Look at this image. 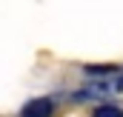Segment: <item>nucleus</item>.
Segmentation results:
<instances>
[{
  "mask_svg": "<svg viewBox=\"0 0 123 117\" xmlns=\"http://www.w3.org/2000/svg\"><path fill=\"white\" fill-rule=\"evenodd\" d=\"M92 117H123V111L117 106H97Z\"/></svg>",
  "mask_w": 123,
  "mask_h": 117,
  "instance_id": "2",
  "label": "nucleus"
},
{
  "mask_svg": "<svg viewBox=\"0 0 123 117\" xmlns=\"http://www.w3.org/2000/svg\"><path fill=\"white\" fill-rule=\"evenodd\" d=\"M52 111H55V103L49 97H34L23 106L20 117H52Z\"/></svg>",
  "mask_w": 123,
  "mask_h": 117,
  "instance_id": "1",
  "label": "nucleus"
}]
</instances>
